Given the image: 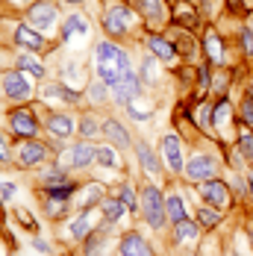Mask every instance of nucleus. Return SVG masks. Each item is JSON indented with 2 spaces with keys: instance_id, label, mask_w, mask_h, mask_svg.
<instances>
[{
  "instance_id": "48",
  "label": "nucleus",
  "mask_w": 253,
  "mask_h": 256,
  "mask_svg": "<svg viewBox=\"0 0 253 256\" xmlns=\"http://www.w3.org/2000/svg\"><path fill=\"white\" fill-rule=\"evenodd\" d=\"M65 3H80V0H65Z\"/></svg>"
},
{
  "instance_id": "47",
  "label": "nucleus",
  "mask_w": 253,
  "mask_h": 256,
  "mask_svg": "<svg viewBox=\"0 0 253 256\" xmlns=\"http://www.w3.org/2000/svg\"><path fill=\"white\" fill-rule=\"evenodd\" d=\"M248 186H250V192H253V171H250V180H248Z\"/></svg>"
},
{
  "instance_id": "36",
  "label": "nucleus",
  "mask_w": 253,
  "mask_h": 256,
  "mask_svg": "<svg viewBox=\"0 0 253 256\" xmlns=\"http://www.w3.org/2000/svg\"><path fill=\"white\" fill-rule=\"evenodd\" d=\"M106 92H109V86H106V82H100V80L88 86V98H92L94 103H103V100H106V98H109Z\"/></svg>"
},
{
  "instance_id": "11",
  "label": "nucleus",
  "mask_w": 253,
  "mask_h": 256,
  "mask_svg": "<svg viewBox=\"0 0 253 256\" xmlns=\"http://www.w3.org/2000/svg\"><path fill=\"white\" fill-rule=\"evenodd\" d=\"M118 256H153V248L148 244V238L144 236H138V232H124L121 236V242H118Z\"/></svg>"
},
{
  "instance_id": "23",
  "label": "nucleus",
  "mask_w": 253,
  "mask_h": 256,
  "mask_svg": "<svg viewBox=\"0 0 253 256\" xmlns=\"http://www.w3.org/2000/svg\"><path fill=\"white\" fill-rule=\"evenodd\" d=\"M165 209H168V221H174V224H180V221L188 218V212H186V200H182L180 192H171V194L165 198Z\"/></svg>"
},
{
  "instance_id": "10",
  "label": "nucleus",
  "mask_w": 253,
  "mask_h": 256,
  "mask_svg": "<svg viewBox=\"0 0 253 256\" xmlns=\"http://www.w3.org/2000/svg\"><path fill=\"white\" fill-rule=\"evenodd\" d=\"M56 6L48 3V0H38V3H32L30 6V12H26V18H30V24L36 26V30H50L56 24Z\"/></svg>"
},
{
  "instance_id": "28",
  "label": "nucleus",
  "mask_w": 253,
  "mask_h": 256,
  "mask_svg": "<svg viewBox=\"0 0 253 256\" xmlns=\"http://www.w3.org/2000/svg\"><path fill=\"white\" fill-rule=\"evenodd\" d=\"M118 198H121V204H124L126 209H130V212L142 209V200H138V192H136V186H132V182H124V186H121Z\"/></svg>"
},
{
  "instance_id": "8",
  "label": "nucleus",
  "mask_w": 253,
  "mask_h": 256,
  "mask_svg": "<svg viewBox=\"0 0 253 256\" xmlns=\"http://www.w3.org/2000/svg\"><path fill=\"white\" fill-rule=\"evenodd\" d=\"M44 159H48V144L36 142V138H26L21 144V150H18V165L21 168H38Z\"/></svg>"
},
{
  "instance_id": "9",
  "label": "nucleus",
  "mask_w": 253,
  "mask_h": 256,
  "mask_svg": "<svg viewBox=\"0 0 253 256\" xmlns=\"http://www.w3.org/2000/svg\"><path fill=\"white\" fill-rule=\"evenodd\" d=\"M112 92V100L118 103V106H126V103L138 100L142 98V80L136 77V74H126L115 88H109Z\"/></svg>"
},
{
  "instance_id": "32",
  "label": "nucleus",
  "mask_w": 253,
  "mask_h": 256,
  "mask_svg": "<svg viewBox=\"0 0 253 256\" xmlns=\"http://www.w3.org/2000/svg\"><path fill=\"white\" fill-rule=\"evenodd\" d=\"M206 53L212 56V62H221L224 59V50H221V38L215 32H206Z\"/></svg>"
},
{
  "instance_id": "15",
  "label": "nucleus",
  "mask_w": 253,
  "mask_h": 256,
  "mask_svg": "<svg viewBox=\"0 0 253 256\" xmlns=\"http://www.w3.org/2000/svg\"><path fill=\"white\" fill-rule=\"evenodd\" d=\"M44 198H59V200H71L76 192H80V186H76L74 180L68 177H56V180H44Z\"/></svg>"
},
{
  "instance_id": "38",
  "label": "nucleus",
  "mask_w": 253,
  "mask_h": 256,
  "mask_svg": "<svg viewBox=\"0 0 253 256\" xmlns=\"http://www.w3.org/2000/svg\"><path fill=\"white\" fill-rule=\"evenodd\" d=\"M15 156H12V144H9V136L6 132H0V162L3 165H9Z\"/></svg>"
},
{
  "instance_id": "37",
  "label": "nucleus",
  "mask_w": 253,
  "mask_h": 256,
  "mask_svg": "<svg viewBox=\"0 0 253 256\" xmlns=\"http://www.w3.org/2000/svg\"><path fill=\"white\" fill-rule=\"evenodd\" d=\"M238 150L244 159H253V132H242L238 136Z\"/></svg>"
},
{
  "instance_id": "42",
  "label": "nucleus",
  "mask_w": 253,
  "mask_h": 256,
  "mask_svg": "<svg viewBox=\"0 0 253 256\" xmlns=\"http://www.w3.org/2000/svg\"><path fill=\"white\" fill-rule=\"evenodd\" d=\"M242 118L253 127V94H248V98L242 100Z\"/></svg>"
},
{
  "instance_id": "39",
  "label": "nucleus",
  "mask_w": 253,
  "mask_h": 256,
  "mask_svg": "<svg viewBox=\"0 0 253 256\" xmlns=\"http://www.w3.org/2000/svg\"><path fill=\"white\" fill-rule=\"evenodd\" d=\"M15 194H18V186H15V182H0V200H3V204L15 200Z\"/></svg>"
},
{
  "instance_id": "3",
  "label": "nucleus",
  "mask_w": 253,
  "mask_h": 256,
  "mask_svg": "<svg viewBox=\"0 0 253 256\" xmlns=\"http://www.w3.org/2000/svg\"><path fill=\"white\" fill-rule=\"evenodd\" d=\"M132 12L126 9V6H109L106 9V15H103V30H106V36H112V38H121L126 36L130 30H132Z\"/></svg>"
},
{
  "instance_id": "46",
  "label": "nucleus",
  "mask_w": 253,
  "mask_h": 256,
  "mask_svg": "<svg viewBox=\"0 0 253 256\" xmlns=\"http://www.w3.org/2000/svg\"><path fill=\"white\" fill-rule=\"evenodd\" d=\"M9 3H15V6H26L30 0H9Z\"/></svg>"
},
{
  "instance_id": "41",
  "label": "nucleus",
  "mask_w": 253,
  "mask_h": 256,
  "mask_svg": "<svg viewBox=\"0 0 253 256\" xmlns=\"http://www.w3.org/2000/svg\"><path fill=\"white\" fill-rule=\"evenodd\" d=\"M194 115H198L194 121H198L200 127H212V109H209V106H200V109H198Z\"/></svg>"
},
{
  "instance_id": "34",
  "label": "nucleus",
  "mask_w": 253,
  "mask_h": 256,
  "mask_svg": "<svg viewBox=\"0 0 253 256\" xmlns=\"http://www.w3.org/2000/svg\"><path fill=\"white\" fill-rule=\"evenodd\" d=\"M80 132H82V138H86V142H92V138L100 132V127H98V121H94V118H88V115H86V118L80 121Z\"/></svg>"
},
{
  "instance_id": "4",
  "label": "nucleus",
  "mask_w": 253,
  "mask_h": 256,
  "mask_svg": "<svg viewBox=\"0 0 253 256\" xmlns=\"http://www.w3.org/2000/svg\"><path fill=\"white\" fill-rule=\"evenodd\" d=\"M0 92L15 103H24L26 98L32 94V88H30V82L24 80L21 71H3V74H0Z\"/></svg>"
},
{
  "instance_id": "16",
  "label": "nucleus",
  "mask_w": 253,
  "mask_h": 256,
  "mask_svg": "<svg viewBox=\"0 0 253 256\" xmlns=\"http://www.w3.org/2000/svg\"><path fill=\"white\" fill-rule=\"evenodd\" d=\"M94 159H98V148L92 144V142H76L74 148H71V168L76 171H82V168H92L94 165Z\"/></svg>"
},
{
  "instance_id": "33",
  "label": "nucleus",
  "mask_w": 253,
  "mask_h": 256,
  "mask_svg": "<svg viewBox=\"0 0 253 256\" xmlns=\"http://www.w3.org/2000/svg\"><path fill=\"white\" fill-rule=\"evenodd\" d=\"M142 80H144V82H156V80H159V65H156V59H144V65H142Z\"/></svg>"
},
{
  "instance_id": "20",
  "label": "nucleus",
  "mask_w": 253,
  "mask_h": 256,
  "mask_svg": "<svg viewBox=\"0 0 253 256\" xmlns=\"http://www.w3.org/2000/svg\"><path fill=\"white\" fill-rule=\"evenodd\" d=\"M94 230H98V227H94V221H92V209H80L76 221L71 224V238H76V242H82L86 236H92Z\"/></svg>"
},
{
  "instance_id": "13",
  "label": "nucleus",
  "mask_w": 253,
  "mask_h": 256,
  "mask_svg": "<svg viewBox=\"0 0 253 256\" xmlns=\"http://www.w3.org/2000/svg\"><path fill=\"white\" fill-rule=\"evenodd\" d=\"M100 132L109 138V144L112 148H118V150H126L130 144H132V138H130V132H126V127L121 124V121H115V118H106L103 121Z\"/></svg>"
},
{
  "instance_id": "2",
  "label": "nucleus",
  "mask_w": 253,
  "mask_h": 256,
  "mask_svg": "<svg viewBox=\"0 0 253 256\" xmlns=\"http://www.w3.org/2000/svg\"><path fill=\"white\" fill-rule=\"evenodd\" d=\"M138 200H142V215H144L148 227H150V230H162V227L168 224V209H165L162 188H156L153 182L144 186V188L138 192Z\"/></svg>"
},
{
  "instance_id": "25",
  "label": "nucleus",
  "mask_w": 253,
  "mask_h": 256,
  "mask_svg": "<svg viewBox=\"0 0 253 256\" xmlns=\"http://www.w3.org/2000/svg\"><path fill=\"white\" fill-rule=\"evenodd\" d=\"M136 6L144 12V18H148L150 24H162V21H165V6H162V0H136Z\"/></svg>"
},
{
  "instance_id": "35",
  "label": "nucleus",
  "mask_w": 253,
  "mask_h": 256,
  "mask_svg": "<svg viewBox=\"0 0 253 256\" xmlns=\"http://www.w3.org/2000/svg\"><path fill=\"white\" fill-rule=\"evenodd\" d=\"M230 115H232V109H230V103L227 100H221L215 109H212V124H224V121H230Z\"/></svg>"
},
{
  "instance_id": "27",
  "label": "nucleus",
  "mask_w": 253,
  "mask_h": 256,
  "mask_svg": "<svg viewBox=\"0 0 253 256\" xmlns=\"http://www.w3.org/2000/svg\"><path fill=\"white\" fill-rule=\"evenodd\" d=\"M198 224H200L203 230H212V227H218L221 224V212H218V206H200L198 209Z\"/></svg>"
},
{
  "instance_id": "17",
  "label": "nucleus",
  "mask_w": 253,
  "mask_h": 256,
  "mask_svg": "<svg viewBox=\"0 0 253 256\" xmlns=\"http://www.w3.org/2000/svg\"><path fill=\"white\" fill-rule=\"evenodd\" d=\"M15 42H18V48H26V50H44V36L30 24L15 26Z\"/></svg>"
},
{
  "instance_id": "7",
  "label": "nucleus",
  "mask_w": 253,
  "mask_h": 256,
  "mask_svg": "<svg viewBox=\"0 0 253 256\" xmlns=\"http://www.w3.org/2000/svg\"><path fill=\"white\" fill-rule=\"evenodd\" d=\"M109 224H100L92 236L82 238V256H112V242H109Z\"/></svg>"
},
{
  "instance_id": "44",
  "label": "nucleus",
  "mask_w": 253,
  "mask_h": 256,
  "mask_svg": "<svg viewBox=\"0 0 253 256\" xmlns=\"http://www.w3.org/2000/svg\"><path fill=\"white\" fill-rule=\"evenodd\" d=\"M177 18H182L186 24H194V12H192L186 3H177Z\"/></svg>"
},
{
  "instance_id": "22",
  "label": "nucleus",
  "mask_w": 253,
  "mask_h": 256,
  "mask_svg": "<svg viewBox=\"0 0 253 256\" xmlns=\"http://www.w3.org/2000/svg\"><path fill=\"white\" fill-rule=\"evenodd\" d=\"M148 48H150V53L156 59H162V62H171V59L177 56V48H174L168 38H162V36H150V38H148Z\"/></svg>"
},
{
  "instance_id": "19",
  "label": "nucleus",
  "mask_w": 253,
  "mask_h": 256,
  "mask_svg": "<svg viewBox=\"0 0 253 256\" xmlns=\"http://www.w3.org/2000/svg\"><path fill=\"white\" fill-rule=\"evenodd\" d=\"M132 148H136V156H138V165L148 171V174H159V156L153 154V148L148 144V142H142V138H136L132 142Z\"/></svg>"
},
{
  "instance_id": "12",
  "label": "nucleus",
  "mask_w": 253,
  "mask_h": 256,
  "mask_svg": "<svg viewBox=\"0 0 253 256\" xmlns=\"http://www.w3.org/2000/svg\"><path fill=\"white\" fill-rule=\"evenodd\" d=\"M215 171H218V165H215V159H212V156H194V159L186 165V177L194 180V182L212 180V177H215Z\"/></svg>"
},
{
  "instance_id": "21",
  "label": "nucleus",
  "mask_w": 253,
  "mask_h": 256,
  "mask_svg": "<svg viewBox=\"0 0 253 256\" xmlns=\"http://www.w3.org/2000/svg\"><path fill=\"white\" fill-rule=\"evenodd\" d=\"M48 130H50L56 138H68V136L74 132V118L65 115V112H56V115L48 118Z\"/></svg>"
},
{
  "instance_id": "14",
  "label": "nucleus",
  "mask_w": 253,
  "mask_h": 256,
  "mask_svg": "<svg viewBox=\"0 0 253 256\" xmlns=\"http://www.w3.org/2000/svg\"><path fill=\"white\" fill-rule=\"evenodd\" d=\"M162 156H165V165H168L174 174L186 171V159H182V148H180L177 136H165V138H162Z\"/></svg>"
},
{
  "instance_id": "26",
  "label": "nucleus",
  "mask_w": 253,
  "mask_h": 256,
  "mask_svg": "<svg viewBox=\"0 0 253 256\" xmlns=\"http://www.w3.org/2000/svg\"><path fill=\"white\" fill-rule=\"evenodd\" d=\"M94 165H100V168H121L118 148H112V144H100V148H98V159H94Z\"/></svg>"
},
{
  "instance_id": "29",
  "label": "nucleus",
  "mask_w": 253,
  "mask_h": 256,
  "mask_svg": "<svg viewBox=\"0 0 253 256\" xmlns=\"http://www.w3.org/2000/svg\"><path fill=\"white\" fill-rule=\"evenodd\" d=\"M198 227H200L198 221H188L186 218V221L174 224V238L177 242H192V238H198Z\"/></svg>"
},
{
  "instance_id": "18",
  "label": "nucleus",
  "mask_w": 253,
  "mask_h": 256,
  "mask_svg": "<svg viewBox=\"0 0 253 256\" xmlns=\"http://www.w3.org/2000/svg\"><path fill=\"white\" fill-rule=\"evenodd\" d=\"M126 212L130 209L121 204V198H103L100 200V218H103V224H109V227H115Z\"/></svg>"
},
{
  "instance_id": "30",
  "label": "nucleus",
  "mask_w": 253,
  "mask_h": 256,
  "mask_svg": "<svg viewBox=\"0 0 253 256\" xmlns=\"http://www.w3.org/2000/svg\"><path fill=\"white\" fill-rule=\"evenodd\" d=\"M44 215H48V218H53V221L65 218V215H68V200H59V198H44Z\"/></svg>"
},
{
  "instance_id": "45",
  "label": "nucleus",
  "mask_w": 253,
  "mask_h": 256,
  "mask_svg": "<svg viewBox=\"0 0 253 256\" xmlns=\"http://www.w3.org/2000/svg\"><path fill=\"white\" fill-rule=\"evenodd\" d=\"M32 248H36V250H42V254H50V244H48L42 236H36V238H32Z\"/></svg>"
},
{
  "instance_id": "43",
  "label": "nucleus",
  "mask_w": 253,
  "mask_h": 256,
  "mask_svg": "<svg viewBox=\"0 0 253 256\" xmlns=\"http://www.w3.org/2000/svg\"><path fill=\"white\" fill-rule=\"evenodd\" d=\"M238 38H242V50H244V53H253V30H250V26H244Z\"/></svg>"
},
{
  "instance_id": "49",
  "label": "nucleus",
  "mask_w": 253,
  "mask_h": 256,
  "mask_svg": "<svg viewBox=\"0 0 253 256\" xmlns=\"http://www.w3.org/2000/svg\"><path fill=\"white\" fill-rule=\"evenodd\" d=\"M48 3H53V0H48Z\"/></svg>"
},
{
  "instance_id": "24",
  "label": "nucleus",
  "mask_w": 253,
  "mask_h": 256,
  "mask_svg": "<svg viewBox=\"0 0 253 256\" xmlns=\"http://www.w3.org/2000/svg\"><path fill=\"white\" fill-rule=\"evenodd\" d=\"M76 32H88V21H86V15H68L65 18V24H62V42H71Z\"/></svg>"
},
{
  "instance_id": "40",
  "label": "nucleus",
  "mask_w": 253,
  "mask_h": 256,
  "mask_svg": "<svg viewBox=\"0 0 253 256\" xmlns=\"http://www.w3.org/2000/svg\"><path fill=\"white\" fill-rule=\"evenodd\" d=\"M126 109H130V115H132V118H138V121H148V118H150V109L138 106L136 100H132V103H126Z\"/></svg>"
},
{
  "instance_id": "1",
  "label": "nucleus",
  "mask_w": 253,
  "mask_h": 256,
  "mask_svg": "<svg viewBox=\"0 0 253 256\" xmlns=\"http://www.w3.org/2000/svg\"><path fill=\"white\" fill-rule=\"evenodd\" d=\"M126 74H132L130 56L121 48H115L112 42H100L98 44V80L106 82L109 88H115Z\"/></svg>"
},
{
  "instance_id": "5",
  "label": "nucleus",
  "mask_w": 253,
  "mask_h": 256,
  "mask_svg": "<svg viewBox=\"0 0 253 256\" xmlns=\"http://www.w3.org/2000/svg\"><path fill=\"white\" fill-rule=\"evenodd\" d=\"M9 130H12V136H18V138H36V132H38V121H36V115L30 112V109H12L9 112Z\"/></svg>"
},
{
  "instance_id": "31",
  "label": "nucleus",
  "mask_w": 253,
  "mask_h": 256,
  "mask_svg": "<svg viewBox=\"0 0 253 256\" xmlns=\"http://www.w3.org/2000/svg\"><path fill=\"white\" fill-rule=\"evenodd\" d=\"M18 68H21V71H30L36 80L44 77V65H42L38 59H32L30 53H21V56H18Z\"/></svg>"
},
{
  "instance_id": "6",
  "label": "nucleus",
  "mask_w": 253,
  "mask_h": 256,
  "mask_svg": "<svg viewBox=\"0 0 253 256\" xmlns=\"http://www.w3.org/2000/svg\"><path fill=\"white\" fill-rule=\"evenodd\" d=\"M200 198H203V204H209V206H218V209H224V206H230V188H227V182H221V180H203L200 182Z\"/></svg>"
}]
</instances>
